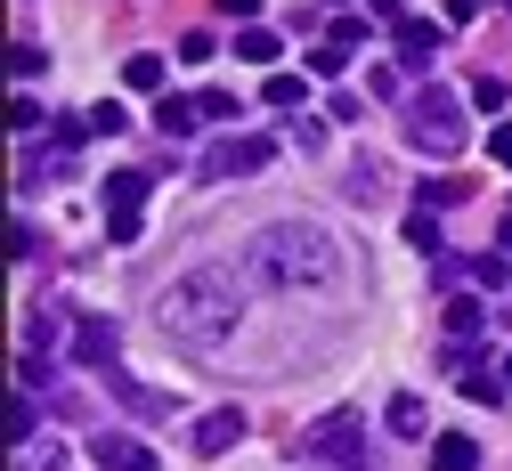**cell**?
<instances>
[{
    "label": "cell",
    "mask_w": 512,
    "mask_h": 471,
    "mask_svg": "<svg viewBox=\"0 0 512 471\" xmlns=\"http://www.w3.org/2000/svg\"><path fill=\"white\" fill-rule=\"evenodd\" d=\"M301 471H374V439L358 407H334L326 423L301 431Z\"/></svg>",
    "instance_id": "cell-3"
},
{
    "label": "cell",
    "mask_w": 512,
    "mask_h": 471,
    "mask_svg": "<svg viewBox=\"0 0 512 471\" xmlns=\"http://www.w3.org/2000/svg\"><path fill=\"white\" fill-rule=\"evenodd\" d=\"M66 342V309H33V325H25V350H57Z\"/></svg>",
    "instance_id": "cell-17"
},
{
    "label": "cell",
    "mask_w": 512,
    "mask_h": 471,
    "mask_svg": "<svg viewBox=\"0 0 512 471\" xmlns=\"http://www.w3.org/2000/svg\"><path fill=\"white\" fill-rule=\"evenodd\" d=\"M236 57H244V65H269V57H285V49H277L269 25H244V33H236Z\"/></svg>",
    "instance_id": "cell-19"
},
{
    "label": "cell",
    "mask_w": 512,
    "mask_h": 471,
    "mask_svg": "<svg viewBox=\"0 0 512 471\" xmlns=\"http://www.w3.org/2000/svg\"><path fill=\"white\" fill-rule=\"evenodd\" d=\"M244 277H252V268H228V260L187 268L179 285L155 293L163 333H171L179 350H228V342H236V325H244Z\"/></svg>",
    "instance_id": "cell-1"
},
{
    "label": "cell",
    "mask_w": 512,
    "mask_h": 471,
    "mask_svg": "<svg viewBox=\"0 0 512 471\" xmlns=\"http://www.w3.org/2000/svg\"><path fill=\"white\" fill-rule=\"evenodd\" d=\"M114 130H131V114H122L114 98H106V106H90V139H114Z\"/></svg>",
    "instance_id": "cell-22"
},
{
    "label": "cell",
    "mask_w": 512,
    "mask_h": 471,
    "mask_svg": "<svg viewBox=\"0 0 512 471\" xmlns=\"http://www.w3.org/2000/svg\"><path fill=\"white\" fill-rule=\"evenodd\" d=\"M382 423H391L399 439H423V431H431V415H423V398H415V390H399L391 407H382Z\"/></svg>",
    "instance_id": "cell-15"
},
{
    "label": "cell",
    "mask_w": 512,
    "mask_h": 471,
    "mask_svg": "<svg viewBox=\"0 0 512 471\" xmlns=\"http://www.w3.org/2000/svg\"><path fill=\"white\" fill-rule=\"evenodd\" d=\"M464 139H472V130H464V106H456V90H415L407 98V147L415 155H464Z\"/></svg>",
    "instance_id": "cell-4"
},
{
    "label": "cell",
    "mask_w": 512,
    "mask_h": 471,
    "mask_svg": "<svg viewBox=\"0 0 512 471\" xmlns=\"http://www.w3.org/2000/svg\"><path fill=\"white\" fill-rule=\"evenodd\" d=\"M504 382H512V366H504Z\"/></svg>",
    "instance_id": "cell-34"
},
{
    "label": "cell",
    "mask_w": 512,
    "mask_h": 471,
    "mask_svg": "<svg viewBox=\"0 0 512 471\" xmlns=\"http://www.w3.org/2000/svg\"><path fill=\"white\" fill-rule=\"evenodd\" d=\"M244 431H252V423H244V407H212L196 431H187V447H196L204 463H220V455H236V447H244Z\"/></svg>",
    "instance_id": "cell-7"
},
{
    "label": "cell",
    "mask_w": 512,
    "mask_h": 471,
    "mask_svg": "<svg viewBox=\"0 0 512 471\" xmlns=\"http://www.w3.org/2000/svg\"><path fill=\"white\" fill-rule=\"evenodd\" d=\"M326 41H342V49H358V41H366V17H334V25H326Z\"/></svg>",
    "instance_id": "cell-29"
},
{
    "label": "cell",
    "mask_w": 512,
    "mask_h": 471,
    "mask_svg": "<svg viewBox=\"0 0 512 471\" xmlns=\"http://www.w3.org/2000/svg\"><path fill=\"white\" fill-rule=\"evenodd\" d=\"M74 358L82 366H114L122 358V325L114 317H74Z\"/></svg>",
    "instance_id": "cell-10"
},
{
    "label": "cell",
    "mask_w": 512,
    "mask_h": 471,
    "mask_svg": "<svg viewBox=\"0 0 512 471\" xmlns=\"http://www.w3.org/2000/svg\"><path fill=\"white\" fill-rule=\"evenodd\" d=\"M472 285H480V293H504V285H512V260H504V252H472Z\"/></svg>",
    "instance_id": "cell-20"
},
{
    "label": "cell",
    "mask_w": 512,
    "mask_h": 471,
    "mask_svg": "<svg viewBox=\"0 0 512 471\" xmlns=\"http://www.w3.org/2000/svg\"><path fill=\"white\" fill-rule=\"evenodd\" d=\"M220 17H236V25H252V17H261V0H220Z\"/></svg>",
    "instance_id": "cell-32"
},
{
    "label": "cell",
    "mask_w": 512,
    "mask_h": 471,
    "mask_svg": "<svg viewBox=\"0 0 512 471\" xmlns=\"http://www.w3.org/2000/svg\"><path fill=\"white\" fill-rule=\"evenodd\" d=\"M382 187H391V171H382L374 155H366V163H350V179H342V195H350V204H374Z\"/></svg>",
    "instance_id": "cell-16"
},
{
    "label": "cell",
    "mask_w": 512,
    "mask_h": 471,
    "mask_svg": "<svg viewBox=\"0 0 512 471\" xmlns=\"http://www.w3.org/2000/svg\"><path fill=\"white\" fill-rule=\"evenodd\" d=\"M106 382H114V398H122V407H131L139 423H163V415H171V398H163V390H147L139 374H114V366H106Z\"/></svg>",
    "instance_id": "cell-11"
},
{
    "label": "cell",
    "mask_w": 512,
    "mask_h": 471,
    "mask_svg": "<svg viewBox=\"0 0 512 471\" xmlns=\"http://www.w3.org/2000/svg\"><path fill=\"white\" fill-rule=\"evenodd\" d=\"M269 155H277V147L261 139V130H236V139H220V147L196 163V179H204V187H228V179H252V171H269Z\"/></svg>",
    "instance_id": "cell-6"
},
{
    "label": "cell",
    "mask_w": 512,
    "mask_h": 471,
    "mask_svg": "<svg viewBox=\"0 0 512 471\" xmlns=\"http://www.w3.org/2000/svg\"><path fill=\"white\" fill-rule=\"evenodd\" d=\"M472 106H488V114H496V106H504V74H480V82H472Z\"/></svg>",
    "instance_id": "cell-30"
},
{
    "label": "cell",
    "mask_w": 512,
    "mask_h": 471,
    "mask_svg": "<svg viewBox=\"0 0 512 471\" xmlns=\"http://www.w3.org/2000/svg\"><path fill=\"white\" fill-rule=\"evenodd\" d=\"M9 57H17V82H33V74H41V65H49V49H41V41H17Z\"/></svg>",
    "instance_id": "cell-24"
},
{
    "label": "cell",
    "mask_w": 512,
    "mask_h": 471,
    "mask_svg": "<svg viewBox=\"0 0 512 471\" xmlns=\"http://www.w3.org/2000/svg\"><path fill=\"white\" fill-rule=\"evenodd\" d=\"M431 471H480V439L439 431V439H431Z\"/></svg>",
    "instance_id": "cell-12"
},
{
    "label": "cell",
    "mask_w": 512,
    "mask_h": 471,
    "mask_svg": "<svg viewBox=\"0 0 512 471\" xmlns=\"http://www.w3.org/2000/svg\"><path fill=\"white\" fill-rule=\"evenodd\" d=\"M196 122H204V98H163V106H155V130H163V139H187Z\"/></svg>",
    "instance_id": "cell-14"
},
{
    "label": "cell",
    "mask_w": 512,
    "mask_h": 471,
    "mask_svg": "<svg viewBox=\"0 0 512 471\" xmlns=\"http://www.w3.org/2000/svg\"><path fill=\"white\" fill-rule=\"evenodd\" d=\"M244 268L261 285H277V293H326V285H342V236L334 228H317V220H269L261 236L244 244Z\"/></svg>",
    "instance_id": "cell-2"
},
{
    "label": "cell",
    "mask_w": 512,
    "mask_h": 471,
    "mask_svg": "<svg viewBox=\"0 0 512 471\" xmlns=\"http://www.w3.org/2000/svg\"><path fill=\"white\" fill-rule=\"evenodd\" d=\"M504 9H512V0H504Z\"/></svg>",
    "instance_id": "cell-35"
},
{
    "label": "cell",
    "mask_w": 512,
    "mask_h": 471,
    "mask_svg": "<svg viewBox=\"0 0 512 471\" xmlns=\"http://www.w3.org/2000/svg\"><path fill=\"white\" fill-rule=\"evenodd\" d=\"M415 195H423V204H464V179H423Z\"/></svg>",
    "instance_id": "cell-25"
},
{
    "label": "cell",
    "mask_w": 512,
    "mask_h": 471,
    "mask_svg": "<svg viewBox=\"0 0 512 471\" xmlns=\"http://www.w3.org/2000/svg\"><path fill=\"white\" fill-rule=\"evenodd\" d=\"M90 455H98V471H163V455L147 439H131V431H98Z\"/></svg>",
    "instance_id": "cell-8"
},
{
    "label": "cell",
    "mask_w": 512,
    "mask_h": 471,
    "mask_svg": "<svg viewBox=\"0 0 512 471\" xmlns=\"http://www.w3.org/2000/svg\"><path fill=\"white\" fill-rule=\"evenodd\" d=\"M391 49H399L407 74H423V65H439V25H431V17H399V25H391Z\"/></svg>",
    "instance_id": "cell-9"
},
{
    "label": "cell",
    "mask_w": 512,
    "mask_h": 471,
    "mask_svg": "<svg viewBox=\"0 0 512 471\" xmlns=\"http://www.w3.org/2000/svg\"><path fill=\"white\" fill-rule=\"evenodd\" d=\"M147 171H114V179H98V204H106V236L114 244H139V228H147Z\"/></svg>",
    "instance_id": "cell-5"
},
{
    "label": "cell",
    "mask_w": 512,
    "mask_h": 471,
    "mask_svg": "<svg viewBox=\"0 0 512 471\" xmlns=\"http://www.w3.org/2000/svg\"><path fill=\"white\" fill-rule=\"evenodd\" d=\"M122 82H131V90H163V57H131V65H122Z\"/></svg>",
    "instance_id": "cell-21"
},
{
    "label": "cell",
    "mask_w": 512,
    "mask_h": 471,
    "mask_svg": "<svg viewBox=\"0 0 512 471\" xmlns=\"http://www.w3.org/2000/svg\"><path fill=\"white\" fill-rule=\"evenodd\" d=\"M407 244H423V252H447V244H439V220H431V212H415V220H407Z\"/></svg>",
    "instance_id": "cell-26"
},
{
    "label": "cell",
    "mask_w": 512,
    "mask_h": 471,
    "mask_svg": "<svg viewBox=\"0 0 512 471\" xmlns=\"http://www.w3.org/2000/svg\"><path fill=\"white\" fill-rule=\"evenodd\" d=\"M439 317H447V342H480V325H488V309H480L472 293H456V301H447Z\"/></svg>",
    "instance_id": "cell-13"
},
{
    "label": "cell",
    "mask_w": 512,
    "mask_h": 471,
    "mask_svg": "<svg viewBox=\"0 0 512 471\" xmlns=\"http://www.w3.org/2000/svg\"><path fill=\"white\" fill-rule=\"evenodd\" d=\"M488 163H496V171H512V122H496V130H488Z\"/></svg>",
    "instance_id": "cell-27"
},
{
    "label": "cell",
    "mask_w": 512,
    "mask_h": 471,
    "mask_svg": "<svg viewBox=\"0 0 512 471\" xmlns=\"http://www.w3.org/2000/svg\"><path fill=\"white\" fill-rule=\"evenodd\" d=\"M504 252H512V212H504Z\"/></svg>",
    "instance_id": "cell-33"
},
{
    "label": "cell",
    "mask_w": 512,
    "mask_h": 471,
    "mask_svg": "<svg viewBox=\"0 0 512 471\" xmlns=\"http://www.w3.org/2000/svg\"><path fill=\"white\" fill-rule=\"evenodd\" d=\"M285 139H293L301 155H317V147H326V122H293V130H285Z\"/></svg>",
    "instance_id": "cell-28"
},
{
    "label": "cell",
    "mask_w": 512,
    "mask_h": 471,
    "mask_svg": "<svg viewBox=\"0 0 512 471\" xmlns=\"http://www.w3.org/2000/svg\"><path fill=\"white\" fill-rule=\"evenodd\" d=\"M342 65H350V49H342V41H326V49H309V74H326V82H334Z\"/></svg>",
    "instance_id": "cell-23"
},
{
    "label": "cell",
    "mask_w": 512,
    "mask_h": 471,
    "mask_svg": "<svg viewBox=\"0 0 512 471\" xmlns=\"http://www.w3.org/2000/svg\"><path fill=\"white\" fill-rule=\"evenodd\" d=\"M366 17H382V25H399V17H407V0H366Z\"/></svg>",
    "instance_id": "cell-31"
},
{
    "label": "cell",
    "mask_w": 512,
    "mask_h": 471,
    "mask_svg": "<svg viewBox=\"0 0 512 471\" xmlns=\"http://www.w3.org/2000/svg\"><path fill=\"white\" fill-rule=\"evenodd\" d=\"M261 98H269L277 114H301V98H309V82H301V74H269V82H261Z\"/></svg>",
    "instance_id": "cell-18"
}]
</instances>
